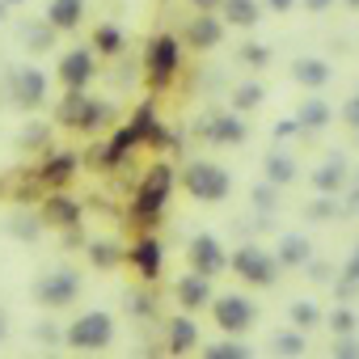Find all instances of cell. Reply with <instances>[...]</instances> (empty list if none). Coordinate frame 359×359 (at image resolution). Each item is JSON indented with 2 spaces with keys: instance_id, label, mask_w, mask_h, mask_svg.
<instances>
[{
  "instance_id": "cell-1",
  "label": "cell",
  "mask_w": 359,
  "mask_h": 359,
  "mask_svg": "<svg viewBox=\"0 0 359 359\" xmlns=\"http://www.w3.org/2000/svg\"><path fill=\"white\" fill-rule=\"evenodd\" d=\"M173 165L169 161H156L148 173H144V182H140V191H135V220H144V224H152L161 212H165V203H169V195H173Z\"/></svg>"
},
{
  "instance_id": "cell-2",
  "label": "cell",
  "mask_w": 359,
  "mask_h": 359,
  "mask_svg": "<svg viewBox=\"0 0 359 359\" xmlns=\"http://www.w3.org/2000/svg\"><path fill=\"white\" fill-rule=\"evenodd\" d=\"M182 187H187V195L199 199V203H224V199L233 195V177H229V169L216 165V161H191L187 173H182Z\"/></svg>"
},
{
  "instance_id": "cell-3",
  "label": "cell",
  "mask_w": 359,
  "mask_h": 359,
  "mask_svg": "<svg viewBox=\"0 0 359 359\" xmlns=\"http://www.w3.org/2000/svg\"><path fill=\"white\" fill-rule=\"evenodd\" d=\"M106 118H110V106L97 102V97H89L85 89H68L64 102L55 106V123L76 127V131H97Z\"/></svg>"
},
{
  "instance_id": "cell-4",
  "label": "cell",
  "mask_w": 359,
  "mask_h": 359,
  "mask_svg": "<svg viewBox=\"0 0 359 359\" xmlns=\"http://www.w3.org/2000/svg\"><path fill=\"white\" fill-rule=\"evenodd\" d=\"M64 342H68L72 351H106V346L114 342V317L102 313V309H89V313H81V317L64 330Z\"/></svg>"
},
{
  "instance_id": "cell-5",
  "label": "cell",
  "mask_w": 359,
  "mask_h": 359,
  "mask_svg": "<svg viewBox=\"0 0 359 359\" xmlns=\"http://www.w3.org/2000/svg\"><path fill=\"white\" fill-rule=\"evenodd\" d=\"M229 266L245 279V283H254V287H271L275 279H279V258H275V250H262V245H237L233 250V258H229Z\"/></svg>"
},
{
  "instance_id": "cell-6",
  "label": "cell",
  "mask_w": 359,
  "mask_h": 359,
  "mask_svg": "<svg viewBox=\"0 0 359 359\" xmlns=\"http://www.w3.org/2000/svg\"><path fill=\"white\" fill-rule=\"evenodd\" d=\"M212 317H216V325L224 330V334H245L254 321H258V304L250 300V296H241V292H229V296H212Z\"/></svg>"
},
{
  "instance_id": "cell-7",
  "label": "cell",
  "mask_w": 359,
  "mask_h": 359,
  "mask_svg": "<svg viewBox=\"0 0 359 359\" xmlns=\"http://www.w3.org/2000/svg\"><path fill=\"white\" fill-rule=\"evenodd\" d=\"M34 296L43 309H64L81 296V275L72 266H60V271H47L39 283H34Z\"/></svg>"
},
{
  "instance_id": "cell-8",
  "label": "cell",
  "mask_w": 359,
  "mask_h": 359,
  "mask_svg": "<svg viewBox=\"0 0 359 359\" xmlns=\"http://www.w3.org/2000/svg\"><path fill=\"white\" fill-rule=\"evenodd\" d=\"M144 68H148L152 85H169L177 76V68H182V47H177V39L173 34H156L152 47H148V64Z\"/></svg>"
},
{
  "instance_id": "cell-9",
  "label": "cell",
  "mask_w": 359,
  "mask_h": 359,
  "mask_svg": "<svg viewBox=\"0 0 359 359\" xmlns=\"http://www.w3.org/2000/svg\"><path fill=\"white\" fill-rule=\"evenodd\" d=\"M93 76H97L93 47H72V51L60 60V85H64V89H89Z\"/></svg>"
},
{
  "instance_id": "cell-10",
  "label": "cell",
  "mask_w": 359,
  "mask_h": 359,
  "mask_svg": "<svg viewBox=\"0 0 359 359\" xmlns=\"http://www.w3.org/2000/svg\"><path fill=\"white\" fill-rule=\"evenodd\" d=\"M187 254H191V271H199V275H208V279H216V275L229 266V254H224V245H220L212 233H199Z\"/></svg>"
},
{
  "instance_id": "cell-11",
  "label": "cell",
  "mask_w": 359,
  "mask_h": 359,
  "mask_svg": "<svg viewBox=\"0 0 359 359\" xmlns=\"http://www.w3.org/2000/svg\"><path fill=\"white\" fill-rule=\"evenodd\" d=\"M173 292H177V304H182V313H195V309H208V304H212V279L199 275V271L182 275Z\"/></svg>"
},
{
  "instance_id": "cell-12",
  "label": "cell",
  "mask_w": 359,
  "mask_h": 359,
  "mask_svg": "<svg viewBox=\"0 0 359 359\" xmlns=\"http://www.w3.org/2000/svg\"><path fill=\"white\" fill-rule=\"evenodd\" d=\"M296 118V131H304V135H321L330 123H334V106L325 102V97H309V102H300V110L292 114Z\"/></svg>"
},
{
  "instance_id": "cell-13",
  "label": "cell",
  "mask_w": 359,
  "mask_h": 359,
  "mask_svg": "<svg viewBox=\"0 0 359 359\" xmlns=\"http://www.w3.org/2000/svg\"><path fill=\"white\" fill-rule=\"evenodd\" d=\"M199 131H203V140L208 144H241L245 140V123L229 110V114H208L203 123H199Z\"/></svg>"
},
{
  "instance_id": "cell-14",
  "label": "cell",
  "mask_w": 359,
  "mask_h": 359,
  "mask_svg": "<svg viewBox=\"0 0 359 359\" xmlns=\"http://www.w3.org/2000/svg\"><path fill=\"white\" fill-rule=\"evenodd\" d=\"M13 97L22 102V106H43L47 102V76L39 72V68H18L13 72Z\"/></svg>"
},
{
  "instance_id": "cell-15",
  "label": "cell",
  "mask_w": 359,
  "mask_h": 359,
  "mask_svg": "<svg viewBox=\"0 0 359 359\" xmlns=\"http://www.w3.org/2000/svg\"><path fill=\"white\" fill-rule=\"evenodd\" d=\"M346 177H351V173H346V161H342V156H330V161H321V165L309 173V182H313L317 195H338V191L346 187Z\"/></svg>"
},
{
  "instance_id": "cell-16",
  "label": "cell",
  "mask_w": 359,
  "mask_h": 359,
  "mask_svg": "<svg viewBox=\"0 0 359 359\" xmlns=\"http://www.w3.org/2000/svg\"><path fill=\"white\" fill-rule=\"evenodd\" d=\"M199 346V321L191 313H177L169 321V355H191Z\"/></svg>"
},
{
  "instance_id": "cell-17",
  "label": "cell",
  "mask_w": 359,
  "mask_h": 359,
  "mask_svg": "<svg viewBox=\"0 0 359 359\" xmlns=\"http://www.w3.org/2000/svg\"><path fill=\"white\" fill-rule=\"evenodd\" d=\"M191 43L199 47V51H212V47H220V39H224V18L212 9V13H199L195 22H191Z\"/></svg>"
},
{
  "instance_id": "cell-18",
  "label": "cell",
  "mask_w": 359,
  "mask_h": 359,
  "mask_svg": "<svg viewBox=\"0 0 359 359\" xmlns=\"http://www.w3.org/2000/svg\"><path fill=\"white\" fill-rule=\"evenodd\" d=\"M292 76H296V85H304V89H313V93H321V89L334 81V68H330L325 60H317V55H304V60H296Z\"/></svg>"
},
{
  "instance_id": "cell-19",
  "label": "cell",
  "mask_w": 359,
  "mask_h": 359,
  "mask_svg": "<svg viewBox=\"0 0 359 359\" xmlns=\"http://www.w3.org/2000/svg\"><path fill=\"white\" fill-rule=\"evenodd\" d=\"M220 18H224V26L254 30L262 18V0H220Z\"/></svg>"
},
{
  "instance_id": "cell-20",
  "label": "cell",
  "mask_w": 359,
  "mask_h": 359,
  "mask_svg": "<svg viewBox=\"0 0 359 359\" xmlns=\"http://www.w3.org/2000/svg\"><path fill=\"white\" fill-rule=\"evenodd\" d=\"M135 144H144V127H140V118H131L127 127H118L114 131V140H110V148L102 152V165H118Z\"/></svg>"
},
{
  "instance_id": "cell-21",
  "label": "cell",
  "mask_w": 359,
  "mask_h": 359,
  "mask_svg": "<svg viewBox=\"0 0 359 359\" xmlns=\"http://www.w3.org/2000/svg\"><path fill=\"white\" fill-rule=\"evenodd\" d=\"M262 169H266V182L271 187H292L296 182V156L292 152H283V148H275V152H266V161H262Z\"/></svg>"
},
{
  "instance_id": "cell-22",
  "label": "cell",
  "mask_w": 359,
  "mask_h": 359,
  "mask_svg": "<svg viewBox=\"0 0 359 359\" xmlns=\"http://www.w3.org/2000/svg\"><path fill=\"white\" fill-rule=\"evenodd\" d=\"M81 18H85V0H51V9H47L51 30H64V34L76 30Z\"/></svg>"
},
{
  "instance_id": "cell-23",
  "label": "cell",
  "mask_w": 359,
  "mask_h": 359,
  "mask_svg": "<svg viewBox=\"0 0 359 359\" xmlns=\"http://www.w3.org/2000/svg\"><path fill=\"white\" fill-rule=\"evenodd\" d=\"M275 258H279V266H304V262L313 258V245H309V237H300V233H283Z\"/></svg>"
},
{
  "instance_id": "cell-24",
  "label": "cell",
  "mask_w": 359,
  "mask_h": 359,
  "mask_svg": "<svg viewBox=\"0 0 359 359\" xmlns=\"http://www.w3.org/2000/svg\"><path fill=\"white\" fill-rule=\"evenodd\" d=\"M76 152H60V156H51L43 169H39V182H47V187H64L68 182V177L76 173Z\"/></svg>"
},
{
  "instance_id": "cell-25",
  "label": "cell",
  "mask_w": 359,
  "mask_h": 359,
  "mask_svg": "<svg viewBox=\"0 0 359 359\" xmlns=\"http://www.w3.org/2000/svg\"><path fill=\"white\" fill-rule=\"evenodd\" d=\"M131 262L140 266L144 279H156V275H161V241H156V237H144V241L131 250Z\"/></svg>"
},
{
  "instance_id": "cell-26",
  "label": "cell",
  "mask_w": 359,
  "mask_h": 359,
  "mask_svg": "<svg viewBox=\"0 0 359 359\" xmlns=\"http://www.w3.org/2000/svg\"><path fill=\"white\" fill-rule=\"evenodd\" d=\"M43 220H51V224H76L81 220V203L76 199H68V195H51L47 199V208H43Z\"/></svg>"
},
{
  "instance_id": "cell-27",
  "label": "cell",
  "mask_w": 359,
  "mask_h": 359,
  "mask_svg": "<svg viewBox=\"0 0 359 359\" xmlns=\"http://www.w3.org/2000/svg\"><path fill=\"white\" fill-rule=\"evenodd\" d=\"M123 47H127V34H123L118 26H110V22H106V26H97V30H93V51H97V55H118Z\"/></svg>"
},
{
  "instance_id": "cell-28",
  "label": "cell",
  "mask_w": 359,
  "mask_h": 359,
  "mask_svg": "<svg viewBox=\"0 0 359 359\" xmlns=\"http://www.w3.org/2000/svg\"><path fill=\"white\" fill-rule=\"evenodd\" d=\"M287 317H292V325L304 330V334H309L313 325H321V309H317L313 300H292V304H287Z\"/></svg>"
},
{
  "instance_id": "cell-29",
  "label": "cell",
  "mask_w": 359,
  "mask_h": 359,
  "mask_svg": "<svg viewBox=\"0 0 359 359\" xmlns=\"http://www.w3.org/2000/svg\"><path fill=\"white\" fill-rule=\"evenodd\" d=\"M271 351H275V355H304V351H309L304 330H296V325H292V330H279V334L271 338Z\"/></svg>"
},
{
  "instance_id": "cell-30",
  "label": "cell",
  "mask_w": 359,
  "mask_h": 359,
  "mask_svg": "<svg viewBox=\"0 0 359 359\" xmlns=\"http://www.w3.org/2000/svg\"><path fill=\"white\" fill-rule=\"evenodd\" d=\"M262 97H266L262 81H241V85L233 89V110H254V106H258Z\"/></svg>"
},
{
  "instance_id": "cell-31",
  "label": "cell",
  "mask_w": 359,
  "mask_h": 359,
  "mask_svg": "<svg viewBox=\"0 0 359 359\" xmlns=\"http://www.w3.org/2000/svg\"><path fill=\"white\" fill-rule=\"evenodd\" d=\"M355 287H359V241H355V254L346 258V266H342V279H338V296L346 300V296H355Z\"/></svg>"
},
{
  "instance_id": "cell-32",
  "label": "cell",
  "mask_w": 359,
  "mask_h": 359,
  "mask_svg": "<svg viewBox=\"0 0 359 359\" xmlns=\"http://www.w3.org/2000/svg\"><path fill=\"white\" fill-rule=\"evenodd\" d=\"M89 258H93L102 271H110V266H118L123 250H118V245H110V241H93V245H89Z\"/></svg>"
},
{
  "instance_id": "cell-33",
  "label": "cell",
  "mask_w": 359,
  "mask_h": 359,
  "mask_svg": "<svg viewBox=\"0 0 359 359\" xmlns=\"http://www.w3.org/2000/svg\"><path fill=\"white\" fill-rule=\"evenodd\" d=\"M203 355H208V359H245L250 346H245V342H208Z\"/></svg>"
},
{
  "instance_id": "cell-34",
  "label": "cell",
  "mask_w": 359,
  "mask_h": 359,
  "mask_svg": "<svg viewBox=\"0 0 359 359\" xmlns=\"http://www.w3.org/2000/svg\"><path fill=\"white\" fill-rule=\"evenodd\" d=\"M22 34H26V47H34V51H47L55 30H51V22H34V26H26Z\"/></svg>"
},
{
  "instance_id": "cell-35",
  "label": "cell",
  "mask_w": 359,
  "mask_h": 359,
  "mask_svg": "<svg viewBox=\"0 0 359 359\" xmlns=\"http://www.w3.org/2000/svg\"><path fill=\"white\" fill-rule=\"evenodd\" d=\"M338 212H342V208H338V199H334V195H321V199H313V203L304 208V216H309V220H334Z\"/></svg>"
},
{
  "instance_id": "cell-36",
  "label": "cell",
  "mask_w": 359,
  "mask_h": 359,
  "mask_svg": "<svg viewBox=\"0 0 359 359\" xmlns=\"http://www.w3.org/2000/svg\"><path fill=\"white\" fill-rule=\"evenodd\" d=\"M241 64L266 68V64H271V47H262V43H241Z\"/></svg>"
},
{
  "instance_id": "cell-37",
  "label": "cell",
  "mask_w": 359,
  "mask_h": 359,
  "mask_svg": "<svg viewBox=\"0 0 359 359\" xmlns=\"http://www.w3.org/2000/svg\"><path fill=\"white\" fill-rule=\"evenodd\" d=\"M330 330H334V334H351V330H355V309H351V304H334Z\"/></svg>"
},
{
  "instance_id": "cell-38",
  "label": "cell",
  "mask_w": 359,
  "mask_h": 359,
  "mask_svg": "<svg viewBox=\"0 0 359 359\" xmlns=\"http://www.w3.org/2000/svg\"><path fill=\"white\" fill-rule=\"evenodd\" d=\"M275 203H279V187L258 182V187H254V208H258V212H275Z\"/></svg>"
},
{
  "instance_id": "cell-39",
  "label": "cell",
  "mask_w": 359,
  "mask_h": 359,
  "mask_svg": "<svg viewBox=\"0 0 359 359\" xmlns=\"http://www.w3.org/2000/svg\"><path fill=\"white\" fill-rule=\"evenodd\" d=\"M330 355H334V359H355V355H359L355 330H351V334H338V342H330Z\"/></svg>"
},
{
  "instance_id": "cell-40",
  "label": "cell",
  "mask_w": 359,
  "mask_h": 359,
  "mask_svg": "<svg viewBox=\"0 0 359 359\" xmlns=\"http://www.w3.org/2000/svg\"><path fill=\"white\" fill-rule=\"evenodd\" d=\"M338 118H342V123H346L351 131H359V93L342 102V114H338Z\"/></svg>"
},
{
  "instance_id": "cell-41",
  "label": "cell",
  "mask_w": 359,
  "mask_h": 359,
  "mask_svg": "<svg viewBox=\"0 0 359 359\" xmlns=\"http://www.w3.org/2000/svg\"><path fill=\"white\" fill-rule=\"evenodd\" d=\"M296 131V118H283V123H275V140H287Z\"/></svg>"
},
{
  "instance_id": "cell-42",
  "label": "cell",
  "mask_w": 359,
  "mask_h": 359,
  "mask_svg": "<svg viewBox=\"0 0 359 359\" xmlns=\"http://www.w3.org/2000/svg\"><path fill=\"white\" fill-rule=\"evenodd\" d=\"M300 5H304V9H309V13H325V9H330V5H334V0H300Z\"/></svg>"
},
{
  "instance_id": "cell-43",
  "label": "cell",
  "mask_w": 359,
  "mask_h": 359,
  "mask_svg": "<svg viewBox=\"0 0 359 359\" xmlns=\"http://www.w3.org/2000/svg\"><path fill=\"white\" fill-rule=\"evenodd\" d=\"M43 140H47V127H30V131H26V144H34V148H39Z\"/></svg>"
},
{
  "instance_id": "cell-44",
  "label": "cell",
  "mask_w": 359,
  "mask_h": 359,
  "mask_svg": "<svg viewBox=\"0 0 359 359\" xmlns=\"http://www.w3.org/2000/svg\"><path fill=\"white\" fill-rule=\"evenodd\" d=\"M131 309H135L140 317H148V313H152V300H148V296H135V300H131Z\"/></svg>"
},
{
  "instance_id": "cell-45",
  "label": "cell",
  "mask_w": 359,
  "mask_h": 359,
  "mask_svg": "<svg viewBox=\"0 0 359 359\" xmlns=\"http://www.w3.org/2000/svg\"><path fill=\"white\" fill-rule=\"evenodd\" d=\"M292 5H296V0H266V9H271V13H287Z\"/></svg>"
},
{
  "instance_id": "cell-46",
  "label": "cell",
  "mask_w": 359,
  "mask_h": 359,
  "mask_svg": "<svg viewBox=\"0 0 359 359\" xmlns=\"http://www.w3.org/2000/svg\"><path fill=\"white\" fill-rule=\"evenodd\" d=\"M191 5H195L199 13H212V9H220V0H191Z\"/></svg>"
},
{
  "instance_id": "cell-47",
  "label": "cell",
  "mask_w": 359,
  "mask_h": 359,
  "mask_svg": "<svg viewBox=\"0 0 359 359\" xmlns=\"http://www.w3.org/2000/svg\"><path fill=\"white\" fill-rule=\"evenodd\" d=\"M5 9H9V5H5V0H0V18H5Z\"/></svg>"
},
{
  "instance_id": "cell-48",
  "label": "cell",
  "mask_w": 359,
  "mask_h": 359,
  "mask_svg": "<svg viewBox=\"0 0 359 359\" xmlns=\"http://www.w3.org/2000/svg\"><path fill=\"white\" fill-rule=\"evenodd\" d=\"M5 5H26V0H5Z\"/></svg>"
},
{
  "instance_id": "cell-49",
  "label": "cell",
  "mask_w": 359,
  "mask_h": 359,
  "mask_svg": "<svg viewBox=\"0 0 359 359\" xmlns=\"http://www.w3.org/2000/svg\"><path fill=\"white\" fill-rule=\"evenodd\" d=\"M0 338H5V317H0Z\"/></svg>"
},
{
  "instance_id": "cell-50",
  "label": "cell",
  "mask_w": 359,
  "mask_h": 359,
  "mask_svg": "<svg viewBox=\"0 0 359 359\" xmlns=\"http://www.w3.org/2000/svg\"><path fill=\"white\" fill-rule=\"evenodd\" d=\"M346 5H359V0H346Z\"/></svg>"
},
{
  "instance_id": "cell-51",
  "label": "cell",
  "mask_w": 359,
  "mask_h": 359,
  "mask_svg": "<svg viewBox=\"0 0 359 359\" xmlns=\"http://www.w3.org/2000/svg\"><path fill=\"white\" fill-rule=\"evenodd\" d=\"M355 325H359V313H355Z\"/></svg>"
},
{
  "instance_id": "cell-52",
  "label": "cell",
  "mask_w": 359,
  "mask_h": 359,
  "mask_svg": "<svg viewBox=\"0 0 359 359\" xmlns=\"http://www.w3.org/2000/svg\"><path fill=\"white\" fill-rule=\"evenodd\" d=\"M355 203H359V195H355Z\"/></svg>"
}]
</instances>
